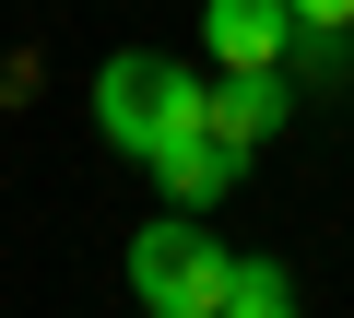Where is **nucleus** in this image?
Wrapping results in <instances>:
<instances>
[{
  "mask_svg": "<svg viewBox=\"0 0 354 318\" xmlns=\"http://www.w3.org/2000/svg\"><path fill=\"white\" fill-rule=\"evenodd\" d=\"M201 95H213V71H177L165 48H118V59L95 71V130H106L130 166H142L153 141L201 130Z\"/></svg>",
  "mask_w": 354,
  "mask_h": 318,
  "instance_id": "f257e3e1",
  "label": "nucleus"
},
{
  "mask_svg": "<svg viewBox=\"0 0 354 318\" xmlns=\"http://www.w3.org/2000/svg\"><path fill=\"white\" fill-rule=\"evenodd\" d=\"M225 236L201 224V212H153L142 236H130V306H153V318H225Z\"/></svg>",
  "mask_w": 354,
  "mask_h": 318,
  "instance_id": "f03ea898",
  "label": "nucleus"
},
{
  "mask_svg": "<svg viewBox=\"0 0 354 318\" xmlns=\"http://www.w3.org/2000/svg\"><path fill=\"white\" fill-rule=\"evenodd\" d=\"M248 166H260V153H236V141H225L213 118H201V130H177V141H153V153H142V177H153V189H165L177 212H213V201H225V189H236Z\"/></svg>",
  "mask_w": 354,
  "mask_h": 318,
  "instance_id": "7ed1b4c3",
  "label": "nucleus"
},
{
  "mask_svg": "<svg viewBox=\"0 0 354 318\" xmlns=\"http://www.w3.org/2000/svg\"><path fill=\"white\" fill-rule=\"evenodd\" d=\"M283 106H295V95H283V59H236V71H213V95H201V118H213L236 153H260V141L283 130Z\"/></svg>",
  "mask_w": 354,
  "mask_h": 318,
  "instance_id": "20e7f679",
  "label": "nucleus"
},
{
  "mask_svg": "<svg viewBox=\"0 0 354 318\" xmlns=\"http://www.w3.org/2000/svg\"><path fill=\"white\" fill-rule=\"evenodd\" d=\"M201 48H213V71L295 59V0H201Z\"/></svg>",
  "mask_w": 354,
  "mask_h": 318,
  "instance_id": "39448f33",
  "label": "nucleus"
},
{
  "mask_svg": "<svg viewBox=\"0 0 354 318\" xmlns=\"http://www.w3.org/2000/svg\"><path fill=\"white\" fill-rule=\"evenodd\" d=\"M225 318H295V271L260 259V248H236L225 259Z\"/></svg>",
  "mask_w": 354,
  "mask_h": 318,
  "instance_id": "423d86ee",
  "label": "nucleus"
},
{
  "mask_svg": "<svg viewBox=\"0 0 354 318\" xmlns=\"http://www.w3.org/2000/svg\"><path fill=\"white\" fill-rule=\"evenodd\" d=\"M295 24H330V36H354V0H295Z\"/></svg>",
  "mask_w": 354,
  "mask_h": 318,
  "instance_id": "0eeeda50",
  "label": "nucleus"
}]
</instances>
